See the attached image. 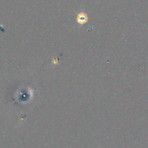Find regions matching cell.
I'll use <instances>...</instances> for the list:
<instances>
[{
	"label": "cell",
	"instance_id": "cell-1",
	"mask_svg": "<svg viewBox=\"0 0 148 148\" xmlns=\"http://www.w3.org/2000/svg\"><path fill=\"white\" fill-rule=\"evenodd\" d=\"M77 19L79 23H85V22L87 21L88 17H87V15L85 14H84V13H81V14H79V15H78Z\"/></svg>",
	"mask_w": 148,
	"mask_h": 148
}]
</instances>
